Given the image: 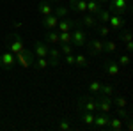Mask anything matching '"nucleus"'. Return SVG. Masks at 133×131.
I'll return each instance as SVG.
<instances>
[{
  "mask_svg": "<svg viewBox=\"0 0 133 131\" xmlns=\"http://www.w3.org/2000/svg\"><path fill=\"white\" fill-rule=\"evenodd\" d=\"M98 101V112H105V113H108V112L112 110L114 103H112V98H108V96H99V99Z\"/></svg>",
  "mask_w": 133,
  "mask_h": 131,
  "instance_id": "15",
  "label": "nucleus"
},
{
  "mask_svg": "<svg viewBox=\"0 0 133 131\" xmlns=\"http://www.w3.org/2000/svg\"><path fill=\"white\" fill-rule=\"evenodd\" d=\"M108 121H110V112L105 113V112H99V113H94V128L98 129H103V128H108Z\"/></svg>",
  "mask_w": 133,
  "mask_h": 131,
  "instance_id": "10",
  "label": "nucleus"
},
{
  "mask_svg": "<svg viewBox=\"0 0 133 131\" xmlns=\"http://www.w3.org/2000/svg\"><path fill=\"white\" fill-rule=\"evenodd\" d=\"M123 119H119V117H110V121H108V128L112 131H121L123 129Z\"/></svg>",
  "mask_w": 133,
  "mask_h": 131,
  "instance_id": "25",
  "label": "nucleus"
},
{
  "mask_svg": "<svg viewBox=\"0 0 133 131\" xmlns=\"http://www.w3.org/2000/svg\"><path fill=\"white\" fill-rule=\"evenodd\" d=\"M75 64L80 66V67H87L89 66V59L85 55H82V53H75Z\"/></svg>",
  "mask_w": 133,
  "mask_h": 131,
  "instance_id": "28",
  "label": "nucleus"
},
{
  "mask_svg": "<svg viewBox=\"0 0 133 131\" xmlns=\"http://www.w3.org/2000/svg\"><path fill=\"white\" fill-rule=\"evenodd\" d=\"M101 9V4H98L96 0H87V12L91 14H96L98 11Z\"/></svg>",
  "mask_w": 133,
  "mask_h": 131,
  "instance_id": "29",
  "label": "nucleus"
},
{
  "mask_svg": "<svg viewBox=\"0 0 133 131\" xmlns=\"http://www.w3.org/2000/svg\"><path fill=\"white\" fill-rule=\"evenodd\" d=\"M130 60H131V57H130V53H121L119 57H117V64L121 66V67H126L128 64H130Z\"/></svg>",
  "mask_w": 133,
  "mask_h": 131,
  "instance_id": "30",
  "label": "nucleus"
},
{
  "mask_svg": "<svg viewBox=\"0 0 133 131\" xmlns=\"http://www.w3.org/2000/svg\"><path fill=\"white\" fill-rule=\"evenodd\" d=\"M59 20L61 18H57L55 14H48V16H43V27L46 29V30H53V29H57V25H59Z\"/></svg>",
  "mask_w": 133,
  "mask_h": 131,
  "instance_id": "17",
  "label": "nucleus"
},
{
  "mask_svg": "<svg viewBox=\"0 0 133 131\" xmlns=\"http://www.w3.org/2000/svg\"><path fill=\"white\" fill-rule=\"evenodd\" d=\"M96 2H98V4H101V5H105V4H107L108 0H96Z\"/></svg>",
  "mask_w": 133,
  "mask_h": 131,
  "instance_id": "41",
  "label": "nucleus"
},
{
  "mask_svg": "<svg viewBox=\"0 0 133 131\" xmlns=\"http://www.w3.org/2000/svg\"><path fill=\"white\" fill-rule=\"evenodd\" d=\"M96 23H98L96 14H91V12H83V14H80V20H78V25H80V27L94 29V27H96Z\"/></svg>",
  "mask_w": 133,
  "mask_h": 131,
  "instance_id": "13",
  "label": "nucleus"
},
{
  "mask_svg": "<svg viewBox=\"0 0 133 131\" xmlns=\"http://www.w3.org/2000/svg\"><path fill=\"white\" fill-rule=\"evenodd\" d=\"M103 51H107V53H115V51H117V43L112 41V39L103 41Z\"/></svg>",
  "mask_w": 133,
  "mask_h": 131,
  "instance_id": "26",
  "label": "nucleus"
},
{
  "mask_svg": "<svg viewBox=\"0 0 133 131\" xmlns=\"http://www.w3.org/2000/svg\"><path fill=\"white\" fill-rule=\"evenodd\" d=\"M117 39L121 41V43H128V41H131V30H130V29H121L119 34H117Z\"/></svg>",
  "mask_w": 133,
  "mask_h": 131,
  "instance_id": "27",
  "label": "nucleus"
},
{
  "mask_svg": "<svg viewBox=\"0 0 133 131\" xmlns=\"http://www.w3.org/2000/svg\"><path fill=\"white\" fill-rule=\"evenodd\" d=\"M103 69H105V73H107L108 76H119V73H121V66L114 60V59H108V60L103 62Z\"/></svg>",
  "mask_w": 133,
  "mask_h": 131,
  "instance_id": "9",
  "label": "nucleus"
},
{
  "mask_svg": "<svg viewBox=\"0 0 133 131\" xmlns=\"http://www.w3.org/2000/svg\"><path fill=\"white\" fill-rule=\"evenodd\" d=\"M61 44H71V32H59Z\"/></svg>",
  "mask_w": 133,
  "mask_h": 131,
  "instance_id": "31",
  "label": "nucleus"
},
{
  "mask_svg": "<svg viewBox=\"0 0 133 131\" xmlns=\"http://www.w3.org/2000/svg\"><path fill=\"white\" fill-rule=\"evenodd\" d=\"M94 30H96V34H98L99 37H108V36L112 34V29L108 27V23H96Z\"/></svg>",
  "mask_w": 133,
  "mask_h": 131,
  "instance_id": "20",
  "label": "nucleus"
},
{
  "mask_svg": "<svg viewBox=\"0 0 133 131\" xmlns=\"http://www.w3.org/2000/svg\"><path fill=\"white\" fill-rule=\"evenodd\" d=\"M50 2H55V4H61V0H50Z\"/></svg>",
  "mask_w": 133,
  "mask_h": 131,
  "instance_id": "42",
  "label": "nucleus"
},
{
  "mask_svg": "<svg viewBox=\"0 0 133 131\" xmlns=\"http://www.w3.org/2000/svg\"><path fill=\"white\" fill-rule=\"evenodd\" d=\"M0 66H2V69L5 71H11L14 66H16V55L12 53V51H4L2 55H0Z\"/></svg>",
  "mask_w": 133,
  "mask_h": 131,
  "instance_id": "6",
  "label": "nucleus"
},
{
  "mask_svg": "<svg viewBox=\"0 0 133 131\" xmlns=\"http://www.w3.org/2000/svg\"><path fill=\"white\" fill-rule=\"evenodd\" d=\"M44 41H46V44H50V46H59V44H61V37H59L57 29L44 32Z\"/></svg>",
  "mask_w": 133,
  "mask_h": 131,
  "instance_id": "16",
  "label": "nucleus"
},
{
  "mask_svg": "<svg viewBox=\"0 0 133 131\" xmlns=\"http://www.w3.org/2000/svg\"><path fill=\"white\" fill-rule=\"evenodd\" d=\"M32 67H34L36 71H44L46 67H48V59H46V57H37V59H34Z\"/></svg>",
  "mask_w": 133,
  "mask_h": 131,
  "instance_id": "21",
  "label": "nucleus"
},
{
  "mask_svg": "<svg viewBox=\"0 0 133 131\" xmlns=\"http://www.w3.org/2000/svg\"><path fill=\"white\" fill-rule=\"evenodd\" d=\"M53 4H51L50 0H43L37 4V12L41 14V16H48V14H53Z\"/></svg>",
  "mask_w": 133,
  "mask_h": 131,
  "instance_id": "18",
  "label": "nucleus"
},
{
  "mask_svg": "<svg viewBox=\"0 0 133 131\" xmlns=\"http://www.w3.org/2000/svg\"><path fill=\"white\" fill-rule=\"evenodd\" d=\"M69 11L76 14L87 12V0H69Z\"/></svg>",
  "mask_w": 133,
  "mask_h": 131,
  "instance_id": "14",
  "label": "nucleus"
},
{
  "mask_svg": "<svg viewBox=\"0 0 133 131\" xmlns=\"http://www.w3.org/2000/svg\"><path fill=\"white\" fill-rule=\"evenodd\" d=\"M78 113H80V119H82V122L85 126H92L94 124V112L82 110V112H78Z\"/></svg>",
  "mask_w": 133,
  "mask_h": 131,
  "instance_id": "22",
  "label": "nucleus"
},
{
  "mask_svg": "<svg viewBox=\"0 0 133 131\" xmlns=\"http://www.w3.org/2000/svg\"><path fill=\"white\" fill-rule=\"evenodd\" d=\"M101 96H108V98H112V94H114V87L112 85H101V92H99Z\"/></svg>",
  "mask_w": 133,
  "mask_h": 131,
  "instance_id": "34",
  "label": "nucleus"
},
{
  "mask_svg": "<svg viewBox=\"0 0 133 131\" xmlns=\"http://www.w3.org/2000/svg\"><path fill=\"white\" fill-rule=\"evenodd\" d=\"M64 57H66V64L75 66V51H73V53H68V55H64Z\"/></svg>",
  "mask_w": 133,
  "mask_h": 131,
  "instance_id": "37",
  "label": "nucleus"
},
{
  "mask_svg": "<svg viewBox=\"0 0 133 131\" xmlns=\"http://www.w3.org/2000/svg\"><path fill=\"white\" fill-rule=\"evenodd\" d=\"M59 50H61L62 55H68V53H73L75 48H73L71 44H59Z\"/></svg>",
  "mask_w": 133,
  "mask_h": 131,
  "instance_id": "36",
  "label": "nucleus"
},
{
  "mask_svg": "<svg viewBox=\"0 0 133 131\" xmlns=\"http://www.w3.org/2000/svg\"><path fill=\"white\" fill-rule=\"evenodd\" d=\"M59 129H62V131H68V129H71V126L68 124L66 121H61L59 122Z\"/></svg>",
  "mask_w": 133,
  "mask_h": 131,
  "instance_id": "38",
  "label": "nucleus"
},
{
  "mask_svg": "<svg viewBox=\"0 0 133 131\" xmlns=\"http://www.w3.org/2000/svg\"><path fill=\"white\" fill-rule=\"evenodd\" d=\"M110 11L108 9H99L98 12H96V20H98V23H108V20H110Z\"/></svg>",
  "mask_w": 133,
  "mask_h": 131,
  "instance_id": "24",
  "label": "nucleus"
},
{
  "mask_svg": "<svg viewBox=\"0 0 133 131\" xmlns=\"http://www.w3.org/2000/svg\"><path fill=\"white\" fill-rule=\"evenodd\" d=\"M108 11L112 14H121L124 16L126 12H130V0H108Z\"/></svg>",
  "mask_w": 133,
  "mask_h": 131,
  "instance_id": "2",
  "label": "nucleus"
},
{
  "mask_svg": "<svg viewBox=\"0 0 133 131\" xmlns=\"http://www.w3.org/2000/svg\"><path fill=\"white\" fill-rule=\"evenodd\" d=\"M115 117H119V119H126V117H130V112L126 110V106H123V108H117V112H115Z\"/></svg>",
  "mask_w": 133,
  "mask_h": 131,
  "instance_id": "35",
  "label": "nucleus"
},
{
  "mask_svg": "<svg viewBox=\"0 0 133 131\" xmlns=\"http://www.w3.org/2000/svg\"><path fill=\"white\" fill-rule=\"evenodd\" d=\"M85 43H87V32H85L83 27L76 25L71 32V46L76 50V48H83Z\"/></svg>",
  "mask_w": 133,
  "mask_h": 131,
  "instance_id": "1",
  "label": "nucleus"
},
{
  "mask_svg": "<svg viewBox=\"0 0 133 131\" xmlns=\"http://www.w3.org/2000/svg\"><path fill=\"white\" fill-rule=\"evenodd\" d=\"M82 110H87V112H98V101L91 98V96H82L80 99H78V112Z\"/></svg>",
  "mask_w": 133,
  "mask_h": 131,
  "instance_id": "5",
  "label": "nucleus"
},
{
  "mask_svg": "<svg viewBox=\"0 0 133 131\" xmlns=\"http://www.w3.org/2000/svg\"><path fill=\"white\" fill-rule=\"evenodd\" d=\"M16 55V64H20L23 69H27V67H30L32 66V62H34V59H36V55H34V51L30 50H25L20 51V53H14Z\"/></svg>",
  "mask_w": 133,
  "mask_h": 131,
  "instance_id": "4",
  "label": "nucleus"
},
{
  "mask_svg": "<svg viewBox=\"0 0 133 131\" xmlns=\"http://www.w3.org/2000/svg\"><path fill=\"white\" fill-rule=\"evenodd\" d=\"M124 50L128 51V53H131V51H133V43H131V41H128V43H124Z\"/></svg>",
  "mask_w": 133,
  "mask_h": 131,
  "instance_id": "39",
  "label": "nucleus"
},
{
  "mask_svg": "<svg viewBox=\"0 0 133 131\" xmlns=\"http://www.w3.org/2000/svg\"><path fill=\"white\" fill-rule=\"evenodd\" d=\"M5 43H7L9 51H12V53H20V51L25 50V43H23V37L20 34H9Z\"/></svg>",
  "mask_w": 133,
  "mask_h": 131,
  "instance_id": "3",
  "label": "nucleus"
},
{
  "mask_svg": "<svg viewBox=\"0 0 133 131\" xmlns=\"http://www.w3.org/2000/svg\"><path fill=\"white\" fill-rule=\"evenodd\" d=\"M61 57H62L61 50H59L57 46H50V50H48V55H46V59H48V66H53V67H57V66L61 64Z\"/></svg>",
  "mask_w": 133,
  "mask_h": 131,
  "instance_id": "11",
  "label": "nucleus"
},
{
  "mask_svg": "<svg viewBox=\"0 0 133 131\" xmlns=\"http://www.w3.org/2000/svg\"><path fill=\"white\" fill-rule=\"evenodd\" d=\"M108 27L112 29V32H119L121 29H124V27H126V20H124L121 14H110Z\"/></svg>",
  "mask_w": 133,
  "mask_h": 131,
  "instance_id": "8",
  "label": "nucleus"
},
{
  "mask_svg": "<svg viewBox=\"0 0 133 131\" xmlns=\"http://www.w3.org/2000/svg\"><path fill=\"white\" fill-rule=\"evenodd\" d=\"M48 50H50V44L43 43V41H36L34 43V55L37 57H46L48 55Z\"/></svg>",
  "mask_w": 133,
  "mask_h": 131,
  "instance_id": "19",
  "label": "nucleus"
},
{
  "mask_svg": "<svg viewBox=\"0 0 133 131\" xmlns=\"http://www.w3.org/2000/svg\"><path fill=\"white\" fill-rule=\"evenodd\" d=\"M112 103L117 106V108H123V106H126V105H128L126 98H123V96H115V98L112 99Z\"/></svg>",
  "mask_w": 133,
  "mask_h": 131,
  "instance_id": "32",
  "label": "nucleus"
},
{
  "mask_svg": "<svg viewBox=\"0 0 133 131\" xmlns=\"http://www.w3.org/2000/svg\"><path fill=\"white\" fill-rule=\"evenodd\" d=\"M76 25H78V20L61 18V20H59V25H57V32H71Z\"/></svg>",
  "mask_w": 133,
  "mask_h": 131,
  "instance_id": "12",
  "label": "nucleus"
},
{
  "mask_svg": "<svg viewBox=\"0 0 133 131\" xmlns=\"http://www.w3.org/2000/svg\"><path fill=\"white\" fill-rule=\"evenodd\" d=\"M53 14H55L57 18H68V14H69V7H68V5H61V4H57V5L53 7Z\"/></svg>",
  "mask_w": 133,
  "mask_h": 131,
  "instance_id": "23",
  "label": "nucleus"
},
{
  "mask_svg": "<svg viewBox=\"0 0 133 131\" xmlns=\"http://www.w3.org/2000/svg\"><path fill=\"white\" fill-rule=\"evenodd\" d=\"M124 121H126V128H128V129L131 131V129H133V122H131V115H130V117H126V119H124Z\"/></svg>",
  "mask_w": 133,
  "mask_h": 131,
  "instance_id": "40",
  "label": "nucleus"
},
{
  "mask_svg": "<svg viewBox=\"0 0 133 131\" xmlns=\"http://www.w3.org/2000/svg\"><path fill=\"white\" fill-rule=\"evenodd\" d=\"M101 81H92L91 85H89V91H91V94H99L101 92Z\"/></svg>",
  "mask_w": 133,
  "mask_h": 131,
  "instance_id": "33",
  "label": "nucleus"
},
{
  "mask_svg": "<svg viewBox=\"0 0 133 131\" xmlns=\"http://www.w3.org/2000/svg\"><path fill=\"white\" fill-rule=\"evenodd\" d=\"M85 46L89 48L91 57H98V55H101V53H103V39H101V37H94V39L87 41Z\"/></svg>",
  "mask_w": 133,
  "mask_h": 131,
  "instance_id": "7",
  "label": "nucleus"
}]
</instances>
